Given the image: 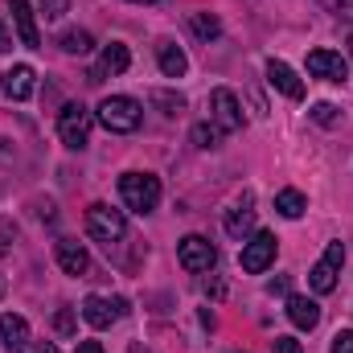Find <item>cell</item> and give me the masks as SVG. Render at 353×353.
<instances>
[{
    "label": "cell",
    "mask_w": 353,
    "mask_h": 353,
    "mask_svg": "<svg viewBox=\"0 0 353 353\" xmlns=\"http://www.w3.org/2000/svg\"><path fill=\"white\" fill-rule=\"evenodd\" d=\"M94 115H99V123H103L107 132H115V136H132V132H140V123H144V107H140L132 94H107V99L94 107Z\"/></svg>",
    "instance_id": "1"
},
{
    "label": "cell",
    "mask_w": 353,
    "mask_h": 353,
    "mask_svg": "<svg viewBox=\"0 0 353 353\" xmlns=\"http://www.w3.org/2000/svg\"><path fill=\"white\" fill-rule=\"evenodd\" d=\"M119 197L132 214H152L161 205V176L152 173H123L119 176Z\"/></svg>",
    "instance_id": "2"
},
{
    "label": "cell",
    "mask_w": 353,
    "mask_h": 353,
    "mask_svg": "<svg viewBox=\"0 0 353 353\" xmlns=\"http://www.w3.org/2000/svg\"><path fill=\"white\" fill-rule=\"evenodd\" d=\"M87 234L94 243H103L107 251L115 247V243H123V234H128V218H123V210H111L107 201H94L87 210Z\"/></svg>",
    "instance_id": "3"
},
{
    "label": "cell",
    "mask_w": 353,
    "mask_h": 353,
    "mask_svg": "<svg viewBox=\"0 0 353 353\" xmlns=\"http://www.w3.org/2000/svg\"><path fill=\"white\" fill-rule=\"evenodd\" d=\"M58 140L70 148V152H83L90 144V111L83 103H66L58 111Z\"/></svg>",
    "instance_id": "4"
},
{
    "label": "cell",
    "mask_w": 353,
    "mask_h": 353,
    "mask_svg": "<svg viewBox=\"0 0 353 353\" xmlns=\"http://www.w3.org/2000/svg\"><path fill=\"white\" fill-rule=\"evenodd\" d=\"M275 251H279V239H275V234H267V230H255V234L243 243L239 263H243L247 275H263L267 267L275 263Z\"/></svg>",
    "instance_id": "5"
},
{
    "label": "cell",
    "mask_w": 353,
    "mask_h": 353,
    "mask_svg": "<svg viewBox=\"0 0 353 353\" xmlns=\"http://www.w3.org/2000/svg\"><path fill=\"white\" fill-rule=\"evenodd\" d=\"M341 263H345V243H329V247H325V255H321V263L308 271V288H312L316 296H329V292L337 288Z\"/></svg>",
    "instance_id": "6"
},
{
    "label": "cell",
    "mask_w": 353,
    "mask_h": 353,
    "mask_svg": "<svg viewBox=\"0 0 353 353\" xmlns=\"http://www.w3.org/2000/svg\"><path fill=\"white\" fill-rule=\"evenodd\" d=\"M176 259H181L185 271L201 275V271H214L218 251H214V243H210V239H201V234H185V239H181V247H176Z\"/></svg>",
    "instance_id": "7"
},
{
    "label": "cell",
    "mask_w": 353,
    "mask_h": 353,
    "mask_svg": "<svg viewBox=\"0 0 353 353\" xmlns=\"http://www.w3.org/2000/svg\"><path fill=\"white\" fill-rule=\"evenodd\" d=\"M210 115H214V128L218 132H243V107H239V99H234V90L218 87L210 94Z\"/></svg>",
    "instance_id": "8"
},
{
    "label": "cell",
    "mask_w": 353,
    "mask_h": 353,
    "mask_svg": "<svg viewBox=\"0 0 353 353\" xmlns=\"http://www.w3.org/2000/svg\"><path fill=\"white\" fill-rule=\"evenodd\" d=\"M308 74L312 79H325V83H345L350 79V62L337 50H312L308 54Z\"/></svg>",
    "instance_id": "9"
},
{
    "label": "cell",
    "mask_w": 353,
    "mask_h": 353,
    "mask_svg": "<svg viewBox=\"0 0 353 353\" xmlns=\"http://www.w3.org/2000/svg\"><path fill=\"white\" fill-rule=\"evenodd\" d=\"M123 312H128V300H103V296H87L83 300V321L90 329H111Z\"/></svg>",
    "instance_id": "10"
},
{
    "label": "cell",
    "mask_w": 353,
    "mask_h": 353,
    "mask_svg": "<svg viewBox=\"0 0 353 353\" xmlns=\"http://www.w3.org/2000/svg\"><path fill=\"white\" fill-rule=\"evenodd\" d=\"M267 83L279 90L283 99H292V103H300V99H304V79H300L288 62H279V58H271V62H267Z\"/></svg>",
    "instance_id": "11"
},
{
    "label": "cell",
    "mask_w": 353,
    "mask_h": 353,
    "mask_svg": "<svg viewBox=\"0 0 353 353\" xmlns=\"http://www.w3.org/2000/svg\"><path fill=\"white\" fill-rule=\"evenodd\" d=\"M0 87L4 94L12 99V103H25V99H33V90H37V74H33V66H8L4 74H0Z\"/></svg>",
    "instance_id": "12"
},
{
    "label": "cell",
    "mask_w": 353,
    "mask_h": 353,
    "mask_svg": "<svg viewBox=\"0 0 353 353\" xmlns=\"http://www.w3.org/2000/svg\"><path fill=\"white\" fill-rule=\"evenodd\" d=\"M128 66H132L128 46H123V41H111V46H103V58H99V66L90 70V83H103L107 74H123Z\"/></svg>",
    "instance_id": "13"
},
{
    "label": "cell",
    "mask_w": 353,
    "mask_h": 353,
    "mask_svg": "<svg viewBox=\"0 0 353 353\" xmlns=\"http://www.w3.org/2000/svg\"><path fill=\"white\" fill-rule=\"evenodd\" d=\"M8 8H12V25H17L21 46H25V50H41V33H37V21H33L29 0H8Z\"/></svg>",
    "instance_id": "14"
},
{
    "label": "cell",
    "mask_w": 353,
    "mask_h": 353,
    "mask_svg": "<svg viewBox=\"0 0 353 353\" xmlns=\"http://www.w3.org/2000/svg\"><path fill=\"white\" fill-rule=\"evenodd\" d=\"M288 321L300 329V333H312L316 325H321V304L316 300H308V296H288Z\"/></svg>",
    "instance_id": "15"
},
{
    "label": "cell",
    "mask_w": 353,
    "mask_h": 353,
    "mask_svg": "<svg viewBox=\"0 0 353 353\" xmlns=\"http://www.w3.org/2000/svg\"><path fill=\"white\" fill-rule=\"evenodd\" d=\"M0 345H4L8 353H25L29 350V321L4 312V316H0Z\"/></svg>",
    "instance_id": "16"
},
{
    "label": "cell",
    "mask_w": 353,
    "mask_h": 353,
    "mask_svg": "<svg viewBox=\"0 0 353 353\" xmlns=\"http://www.w3.org/2000/svg\"><path fill=\"white\" fill-rule=\"evenodd\" d=\"M54 255H58V267L66 271V275H87L90 271V255L83 243H74V239H62L58 247H54Z\"/></svg>",
    "instance_id": "17"
},
{
    "label": "cell",
    "mask_w": 353,
    "mask_h": 353,
    "mask_svg": "<svg viewBox=\"0 0 353 353\" xmlns=\"http://www.w3.org/2000/svg\"><path fill=\"white\" fill-rule=\"evenodd\" d=\"M157 66H161V74H165V79H185L189 58H185V50H181V46L161 41V46H157Z\"/></svg>",
    "instance_id": "18"
},
{
    "label": "cell",
    "mask_w": 353,
    "mask_h": 353,
    "mask_svg": "<svg viewBox=\"0 0 353 353\" xmlns=\"http://www.w3.org/2000/svg\"><path fill=\"white\" fill-rule=\"evenodd\" d=\"M226 234L239 239V243H247V239L255 234V210H251V205H234V210L226 214Z\"/></svg>",
    "instance_id": "19"
},
{
    "label": "cell",
    "mask_w": 353,
    "mask_h": 353,
    "mask_svg": "<svg viewBox=\"0 0 353 353\" xmlns=\"http://www.w3.org/2000/svg\"><path fill=\"white\" fill-rule=\"evenodd\" d=\"M275 210H279L283 218H300V214L308 210V201H304L300 189H279V193H275Z\"/></svg>",
    "instance_id": "20"
},
{
    "label": "cell",
    "mask_w": 353,
    "mask_h": 353,
    "mask_svg": "<svg viewBox=\"0 0 353 353\" xmlns=\"http://www.w3.org/2000/svg\"><path fill=\"white\" fill-rule=\"evenodd\" d=\"M58 46H62L66 54H79V58H83V54L94 50V37H90L87 29H70V33H62V37H58Z\"/></svg>",
    "instance_id": "21"
},
{
    "label": "cell",
    "mask_w": 353,
    "mask_h": 353,
    "mask_svg": "<svg viewBox=\"0 0 353 353\" xmlns=\"http://www.w3.org/2000/svg\"><path fill=\"white\" fill-rule=\"evenodd\" d=\"M189 29L201 37V41H214L218 33H222V25H218V17H210V12H193L189 17Z\"/></svg>",
    "instance_id": "22"
},
{
    "label": "cell",
    "mask_w": 353,
    "mask_h": 353,
    "mask_svg": "<svg viewBox=\"0 0 353 353\" xmlns=\"http://www.w3.org/2000/svg\"><path fill=\"white\" fill-rule=\"evenodd\" d=\"M148 99H152L157 107H165V115H176V111L185 107V99H181V94H173V90H152Z\"/></svg>",
    "instance_id": "23"
},
{
    "label": "cell",
    "mask_w": 353,
    "mask_h": 353,
    "mask_svg": "<svg viewBox=\"0 0 353 353\" xmlns=\"http://www.w3.org/2000/svg\"><path fill=\"white\" fill-rule=\"evenodd\" d=\"M218 140H222L218 128H210V123H197V128H193V144H197V148H218Z\"/></svg>",
    "instance_id": "24"
},
{
    "label": "cell",
    "mask_w": 353,
    "mask_h": 353,
    "mask_svg": "<svg viewBox=\"0 0 353 353\" xmlns=\"http://www.w3.org/2000/svg\"><path fill=\"white\" fill-rule=\"evenodd\" d=\"M312 119H316L321 128H333V123H337V107H333V103H316V107H312Z\"/></svg>",
    "instance_id": "25"
},
{
    "label": "cell",
    "mask_w": 353,
    "mask_h": 353,
    "mask_svg": "<svg viewBox=\"0 0 353 353\" xmlns=\"http://www.w3.org/2000/svg\"><path fill=\"white\" fill-rule=\"evenodd\" d=\"M12 243H17V226H12V218H0V255H8Z\"/></svg>",
    "instance_id": "26"
},
{
    "label": "cell",
    "mask_w": 353,
    "mask_h": 353,
    "mask_svg": "<svg viewBox=\"0 0 353 353\" xmlns=\"http://www.w3.org/2000/svg\"><path fill=\"white\" fill-rule=\"evenodd\" d=\"M333 17H341V21H353V0H321Z\"/></svg>",
    "instance_id": "27"
},
{
    "label": "cell",
    "mask_w": 353,
    "mask_h": 353,
    "mask_svg": "<svg viewBox=\"0 0 353 353\" xmlns=\"http://www.w3.org/2000/svg\"><path fill=\"white\" fill-rule=\"evenodd\" d=\"M329 353H353V329H341V333L333 337V345H329Z\"/></svg>",
    "instance_id": "28"
},
{
    "label": "cell",
    "mask_w": 353,
    "mask_h": 353,
    "mask_svg": "<svg viewBox=\"0 0 353 353\" xmlns=\"http://www.w3.org/2000/svg\"><path fill=\"white\" fill-rule=\"evenodd\" d=\"M66 8H70V0H41V12H46V21H58Z\"/></svg>",
    "instance_id": "29"
},
{
    "label": "cell",
    "mask_w": 353,
    "mask_h": 353,
    "mask_svg": "<svg viewBox=\"0 0 353 353\" xmlns=\"http://www.w3.org/2000/svg\"><path fill=\"white\" fill-rule=\"evenodd\" d=\"M54 325H58V333H66V337H70V333H74V312H70V308H62V312L54 316Z\"/></svg>",
    "instance_id": "30"
},
{
    "label": "cell",
    "mask_w": 353,
    "mask_h": 353,
    "mask_svg": "<svg viewBox=\"0 0 353 353\" xmlns=\"http://www.w3.org/2000/svg\"><path fill=\"white\" fill-rule=\"evenodd\" d=\"M275 353H304L296 337H275Z\"/></svg>",
    "instance_id": "31"
},
{
    "label": "cell",
    "mask_w": 353,
    "mask_h": 353,
    "mask_svg": "<svg viewBox=\"0 0 353 353\" xmlns=\"http://www.w3.org/2000/svg\"><path fill=\"white\" fill-rule=\"evenodd\" d=\"M267 292H271V296H275V292H288V279H283V275H279V279H271V283H267Z\"/></svg>",
    "instance_id": "32"
},
{
    "label": "cell",
    "mask_w": 353,
    "mask_h": 353,
    "mask_svg": "<svg viewBox=\"0 0 353 353\" xmlns=\"http://www.w3.org/2000/svg\"><path fill=\"white\" fill-rule=\"evenodd\" d=\"M4 50H12V37H8V29H4V21H0V54Z\"/></svg>",
    "instance_id": "33"
},
{
    "label": "cell",
    "mask_w": 353,
    "mask_h": 353,
    "mask_svg": "<svg viewBox=\"0 0 353 353\" xmlns=\"http://www.w3.org/2000/svg\"><path fill=\"white\" fill-rule=\"evenodd\" d=\"M79 353H107V350H103L99 341H83V345H79Z\"/></svg>",
    "instance_id": "34"
},
{
    "label": "cell",
    "mask_w": 353,
    "mask_h": 353,
    "mask_svg": "<svg viewBox=\"0 0 353 353\" xmlns=\"http://www.w3.org/2000/svg\"><path fill=\"white\" fill-rule=\"evenodd\" d=\"M33 353H58V345H50V341H41V345H37Z\"/></svg>",
    "instance_id": "35"
},
{
    "label": "cell",
    "mask_w": 353,
    "mask_h": 353,
    "mask_svg": "<svg viewBox=\"0 0 353 353\" xmlns=\"http://www.w3.org/2000/svg\"><path fill=\"white\" fill-rule=\"evenodd\" d=\"M128 353H148V350H144V345H132V350H128Z\"/></svg>",
    "instance_id": "36"
},
{
    "label": "cell",
    "mask_w": 353,
    "mask_h": 353,
    "mask_svg": "<svg viewBox=\"0 0 353 353\" xmlns=\"http://www.w3.org/2000/svg\"><path fill=\"white\" fill-rule=\"evenodd\" d=\"M132 4H157V0H132Z\"/></svg>",
    "instance_id": "37"
},
{
    "label": "cell",
    "mask_w": 353,
    "mask_h": 353,
    "mask_svg": "<svg viewBox=\"0 0 353 353\" xmlns=\"http://www.w3.org/2000/svg\"><path fill=\"white\" fill-rule=\"evenodd\" d=\"M0 296H4V279H0Z\"/></svg>",
    "instance_id": "38"
},
{
    "label": "cell",
    "mask_w": 353,
    "mask_h": 353,
    "mask_svg": "<svg viewBox=\"0 0 353 353\" xmlns=\"http://www.w3.org/2000/svg\"><path fill=\"white\" fill-rule=\"evenodd\" d=\"M350 50H353V37H350Z\"/></svg>",
    "instance_id": "39"
}]
</instances>
